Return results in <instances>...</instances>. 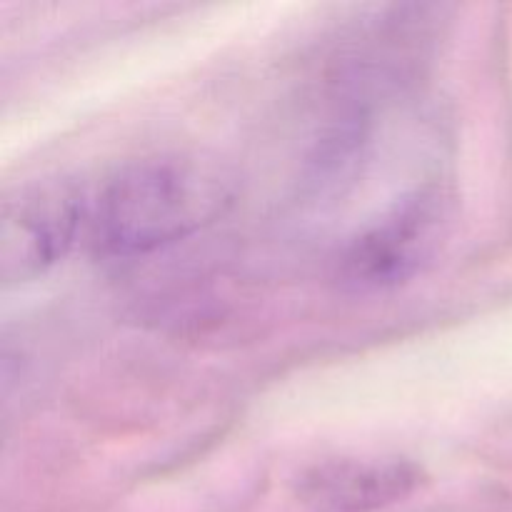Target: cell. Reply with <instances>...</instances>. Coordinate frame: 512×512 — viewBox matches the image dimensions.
<instances>
[{
  "instance_id": "1",
  "label": "cell",
  "mask_w": 512,
  "mask_h": 512,
  "mask_svg": "<svg viewBox=\"0 0 512 512\" xmlns=\"http://www.w3.org/2000/svg\"><path fill=\"white\" fill-rule=\"evenodd\" d=\"M233 180L198 155H153L115 170L88 205L90 238L105 255H143L215 223Z\"/></svg>"
},
{
  "instance_id": "2",
  "label": "cell",
  "mask_w": 512,
  "mask_h": 512,
  "mask_svg": "<svg viewBox=\"0 0 512 512\" xmlns=\"http://www.w3.org/2000/svg\"><path fill=\"white\" fill-rule=\"evenodd\" d=\"M83 190L65 178L30 180L10 190L0 210V283L23 285L48 273L88 223Z\"/></svg>"
},
{
  "instance_id": "3",
  "label": "cell",
  "mask_w": 512,
  "mask_h": 512,
  "mask_svg": "<svg viewBox=\"0 0 512 512\" xmlns=\"http://www.w3.org/2000/svg\"><path fill=\"white\" fill-rule=\"evenodd\" d=\"M450 228V200L440 188H418L395 200L350 240L343 273L358 288H390L435 258Z\"/></svg>"
},
{
  "instance_id": "4",
  "label": "cell",
  "mask_w": 512,
  "mask_h": 512,
  "mask_svg": "<svg viewBox=\"0 0 512 512\" xmlns=\"http://www.w3.org/2000/svg\"><path fill=\"white\" fill-rule=\"evenodd\" d=\"M423 473L405 458H338L298 478V498L313 512H378L415 493Z\"/></svg>"
}]
</instances>
